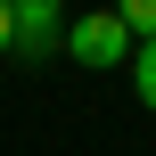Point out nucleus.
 <instances>
[{"label":"nucleus","mask_w":156,"mask_h":156,"mask_svg":"<svg viewBox=\"0 0 156 156\" xmlns=\"http://www.w3.org/2000/svg\"><path fill=\"white\" fill-rule=\"evenodd\" d=\"M66 58H74V66H90V74H107V66H123V58H132V25H123L115 8L66 16Z\"/></svg>","instance_id":"nucleus-1"},{"label":"nucleus","mask_w":156,"mask_h":156,"mask_svg":"<svg viewBox=\"0 0 156 156\" xmlns=\"http://www.w3.org/2000/svg\"><path fill=\"white\" fill-rule=\"evenodd\" d=\"M8 8H16V49H8V58L41 66V58L66 49V0H8Z\"/></svg>","instance_id":"nucleus-2"},{"label":"nucleus","mask_w":156,"mask_h":156,"mask_svg":"<svg viewBox=\"0 0 156 156\" xmlns=\"http://www.w3.org/2000/svg\"><path fill=\"white\" fill-rule=\"evenodd\" d=\"M115 16L132 25V41H148V33H156V0H115Z\"/></svg>","instance_id":"nucleus-4"},{"label":"nucleus","mask_w":156,"mask_h":156,"mask_svg":"<svg viewBox=\"0 0 156 156\" xmlns=\"http://www.w3.org/2000/svg\"><path fill=\"white\" fill-rule=\"evenodd\" d=\"M123 66H132V99L156 115V33H148V41H132V58H123Z\"/></svg>","instance_id":"nucleus-3"},{"label":"nucleus","mask_w":156,"mask_h":156,"mask_svg":"<svg viewBox=\"0 0 156 156\" xmlns=\"http://www.w3.org/2000/svg\"><path fill=\"white\" fill-rule=\"evenodd\" d=\"M8 49H16V8L0 0V58H8Z\"/></svg>","instance_id":"nucleus-5"}]
</instances>
